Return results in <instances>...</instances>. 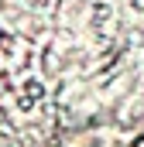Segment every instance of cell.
<instances>
[{
  "label": "cell",
  "instance_id": "cell-1",
  "mask_svg": "<svg viewBox=\"0 0 144 147\" xmlns=\"http://www.w3.org/2000/svg\"><path fill=\"white\" fill-rule=\"evenodd\" d=\"M130 147H144V134H137V137H134V144Z\"/></svg>",
  "mask_w": 144,
  "mask_h": 147
}]
</instances>
